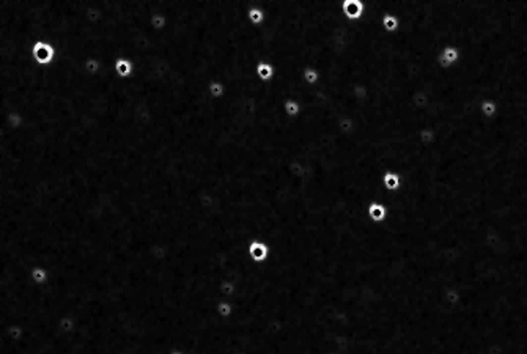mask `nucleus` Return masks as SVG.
I'll list each match as a JSON object with an SVG mask.
<instances>
[{
  "mask_svg": "<svg viewBox=\"0 0 527 354\" xmlns=\"http://www.w3.org/2000/svg\"><path fill=\"white\" fill-rule=\"evenodd\" d=\"M57 51L55 46L48 41H35L32 43V57L40 65H51L55 60Z\"/></svg>",
  "mask_w": 527,
  "mask_h": 354,
  "instance_id": "obj_1",
  "label": "nucleus"
},
{
  "mask_svg": "<svg viewBox=\"0 0 527 354\" xmlns=\"http://www.w3.org/2000/svg\"><path fill=\"white\" fill-rule=\"evenodd\" d=\"M343 14L350 21H359L364 16L365 3L364 0H343Z\"/></svg>",
  "mask_w": 527,
  "mask_h": 354,
  "instance_id": "obj_2",
  "label": "nucleus"
},
{
  "mask_svg": "<svg viewBox=\"0 0 527 354\" xmlns=\"http://www.w3.org/2000/svg\"><path fill=\"white\" fill-rule=\"evenodd\" d=\"M269 246L263 241H252L249 246V256L254 263H264L269 258Z\"/></svg>",
  "mask_w": 527,
  "mask_h": 354,
  "instance_id": "obj_3",
  "label": "nucleus"
},
{
  "mask_svg": "<svg viewBox=\"0 0 527 354\" xmlns=\"http://www.w3.org/2000/svg\"><path fill=\"white\" fill-rule=\"evenodd\" d=\"M113 66H115V71H117V74L120 77H131L132 73H134V61L126 58V57L115 58Z\"/></svg>",
  "mask_w": 527,
  "mask_h": 354,
  "instance_id": "obj_4",
  "label": "nucleus"
},
{
  "mask_svg": "<svg viewBox=\"0 0 527 354\" xmlns=\"http://www.w3.org/2000/svg\"><path fill=\"white\" fill-rule=\"evenodd\" d=\"M247 17H249V21H251V24H254V25H260V24H263V22H264V19H266V13H264L263 8H262L260 5H258L257 0H254V5H252L251 8H249V11H247Z\"/></svg>",
  "mask_w": 527,
  "mask_h": 354,
  "instance_id": "obj_5",
  "label": "nucleus"
},
{
  "mask_svg": "<svg viewBox=\"0 0 527 354\" xmlns=\"http://www.w3.org/2000/svg\"><path fill=\"white\" fill-rule=\"evenodd\" d=\"M382 184L387 191H395L401 186V175L398 172L389 170L382 175Z\"/></svg>",
  "mask_w": 527,
  "mask_h": 354,
  "instance_id": "obj_6",
  "label": "nucleus"
},
{
  "mask_svg": "<svg viewBox=\"0 0 527 354\" xmlns=\"http://www.w3.org/2000/svg\"><path fill=\"white\" fill-rule=\"evenodd\" d=\"M29 277L32 279L35 285H46L49 282V271L44 266H35L30 269Z\"/></svg>",
  "mask_w": 527,
  "mask_h": 354,
  "instance_id": "obj_7",
  "label": "nucleus"
},
{
  "mask_svg": "<svg viewBox=\"0 0 527 354\" xmlns=\"http://www.w3.org/2000/svg\"><path fill=\"white\" fill-rule=\"evenodd\" d=\"M367 216L373 220V222H381V220L386 219V206L379 202L370 203V206L367 209Z\"/></svg>",
  "mask_w": 527,
  "mask_h": 354,
  "instance_id": "obj_8",
  "label": "nucleus"
},
{
  "mask_svg": "<svg viewBox=\"0 0 527 354\" xmlns=\"http://www.w3.org/2000/svg\"><path fill=\"white\" fill-rule=\"evenodd\" d=\"M381 25H382V29L386 30V32H389V33H394V32H397V30H398V27H400V19H398V16H397V14L390 13V11L387 10V13L382 16Z\"/></svg>",
  "mask_w": 527,
  "mask_h": 354,
  "instance_id": "obj_9",
  "label": "nucleus"
},
{
  "mask_svg": "<svg viewBox=\"0 0 527 354\" xmlns=\"http://www.w3.org/2000/svg\"><path fill=\"white\" fill-rule=\"evenodd\" d=\"M255 73L257 76L262 79V81H271V79L274 77L275 71H274V66L271 63H267V61H260V63L257 65L255 68Z\"/></svg>",
  "mask_w": 527,
  "mask_h": 354,
  "instance_id": "obj_10",
  "label": "nucleus"
},
{
  "mask_svg": "<svg viewBox=\"0 0 527 354\" xmlns=\"http://www.w3.org/2000/svg\"><path fill=\"white\" fill-rule=\"evenodd\" d=\"M84 69L87 71V74L90 76H96L101 73L103 69V61L98 58V57H88L85 61H84Z\"/></svg>",
  "mask_w": 527,
  "mask_h": 354,
  "instance_id": "obj_11",
  "label": "nucleus"
},
{
  "mask_svg": "<svg viewBox=\"0 0 527 354\" xmlns=\"http://www.w3.org/2000/svg\"><path fill=\"white\" fill-rule=\"evenodd\" d=\"M150 6H151V3H150ZM150 25H151V29H155V30H164L167 27V16L162 13L153 11L150 16Z\"/></svg>",
  "mask_w": 527,
  "mask_h": 354,
  "instance_id": "obj_12",
  "label": "nucleus"
},
{
  "mask_svg": "<svg viewBox=\"0 0 527 354\" xmlns=\"http://www.w3.org/2000/svg\"><path fill=\"white\" fill-rule=\"evenodd\" d=\"M216 312L220 318H230L235 313V305L230 303L228 299H220L216 307Z\"/></svg>",
  "mask_w": 527,
  "mask_h": 354,
  "instance_id": "obj_13",
  "label": "nucleus"
},
{
  "mask_svg": "<svg viewBox=\"0 0 527 354\" xmlns=\"http://www.w3.org/2000/svg\"><path fill=\"white\" fill-rule=\"evenodd\" d=\"M208 92L211 95V98L214 100H220L225 96V85L220 81H211L208 85Z\"/></svg>",
  "mask_w": 527,
  "mask_h": 354,
  "instance_id": "obj_14",
  "label": "nucleus"
},
{
  "mask_svg": "<svg viewBox=\"0 0 527 354\" xmlns=\"http://www.w3.org/2000/svg\"><path fill=\"white\" fill-rule=\"evenodd\" d=\"M302 79L307 85H316L319 81V73L318 69H315L314 66H307L302 71Z\"/></svg>",
  "mask_w": 527,
  "mask_h": 354,
  "instance_id": "obj_15",
  "label": "nucleus"
},
{
  "mask_svg": "<svg viewBox=\"0 0 527 354\" xmlns=\"http://www.w3.org/2000/svg\"><path fill=\"white\" fill-rule=\"evenodd\" d=\"M283 110L287 115H290V117H298V115L301 113V104L294 98H288L283 102Z\"/></svg>",
  "mask_w": 527,
  "mask_h": 354,
  "instance_id": "obj_16",
  "label": "nucleus"
},
{
  "mask_svg": "<svg viewBox=\"0 0 527 354\" xmlns=\"http://www.w3.org/2000/svg\"><path fill=\"white\" fill-rule=\"evenodd\" d=\"M168 354H187V353H186L184 350H181V348H175V350H172Z\"/></svg>",
  "mask_w": 527,
  "mask_h": 354,
  "instance_id": "obj_17",
  "label": "nucleus"
}]
</instances>
